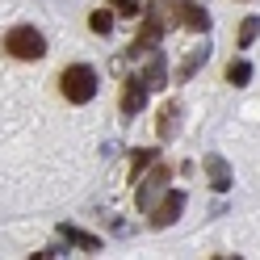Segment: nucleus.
Returning <instances> with one entry per match:
<instances>
[{"mask_svg":"<svg viewBox=\"0 0 260 260\" xmlns=\"http://www.w3.org/2000/svg\"><path fill=\"white\" fill-rule=\"evenodd\" d=\"M143 101H147V88H143V80H126L122 109H126V113H135V109H143Z\"/></svg>","mask_w":260,"mask_h":260,"instance_id":"nucleus-3","label":"nucleus"},{"mask_svg":"<svg viewBox=\"0 0 260 260\" xmlns=\"http://www.w3.org/2000/svg\"><path fill=\"white\" fill-rule=\"evenodd\" d=\"M59 88H63V96H68L72 105H84V101H92V96H96V72L84 68V63H76V68H63Z\"/></svg>","mask_w":260,"mask_h":260,"instance_id":"nucleus-1","label":"nucleus"},{"mask_svg":"<svg viewBox=\"0 0 260 260\" xmlns=\"http://www.w3.org/2000/svg\"><path fill=\"white\" fill-rule=\"evenodd\" d=\"M118 13H126V17H139V0H109Z\"/></svg>","mask_w":260,"mask_h":260,"instance_id":"nucleus-7","label":"nucleus"},{"mask_svg":"<svg viewBox=\"0 0 260 260\" xmlns=\"http://www.w3.org/2000/svg\"><path fill=\"white\" fill-rule=\"evenodd\" d=\"M88 25H92V34H109V29H113V17H109L105 9H96L92 17H88Z\"/></svg>","mask_w":260,"mask_h":260,"instance_id":"nucleus-5","label":"nucleus"},{"mask_svg":"<svg viewBox=\"0 0 260 260\" xmlns=\"http://www.w3.org/2000/svg\"><path fill=\"white\" fill-rule=\"evenodd\" d=\"M226 76H231V84H243V80L252 76V68H248V63H231V68H226Z\"/></svg>","mask_w":260,"mask_h":260,"instance_id":"nucleus-6","label":"nucleus"},{"mask_svg":"<svg viewBox=\"0 0 260 260\" xmlns=\"http://www.w3.org/2000/svg\"><path fill=\"white\" fill-rule=\"evenodd\" d=\"M181 206H185V198H181V193H172V198H164V206H155V226L172 222L176 214H181Z\"/></svg>","mask_w":260,"mask_h":260,"instance_id":"nucleus-4","label":"nucleus"},{"mask_svg":"<svg viewBox=\"0 0 260 260\" xmlns=\"http://www.w3.org/2000/svg\"><path fill=\"white\" fill-rule=\"evenodd\" d=\"M252 38H256V21L248 17V21H243V29H239V42H243V46H248Z\"/></svg>","mask_w":260,"mask_h":260,"instance_id":"nucleus-8","label":"nucleus"},{"mask_svg":"<svg viewBox=\"0 0 260 260\" xmlns=\"http://www.w3.org/2000/svg\"><path fill=\"white\" fill-rule=\"evenodd\" d=\"M5 51L13 59H25V63H34L46 55V38L38 34L34 25H17V29H9V38H5Z\"/></svg>","mask_w":260,"mask_h":260,"instance_id":"nucleus-2","label":"nucleus"}]
</instances>
